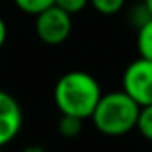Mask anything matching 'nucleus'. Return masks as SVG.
I'll use <instances>...</instances> for the list:
<instances>
[{"mask_svg": "<svg viewBox=\"0 0 152 152\" xmlns=\"http://www.w3.org/2000/svg\"><path fill=\"white\" fill-rule=\"evenodd\" d=\"M0 152H2V148H0Z\"/></svg>", "mask_w": 152, "mask_h": 152, "instance_id": "obj_15", "label": "nucleus"}, {"mask_svg": "<svg viewBox=\"0 0 152 152\" xmlns=\"http://www.w3.org/2000/svg\"><path fill=\"white\" fill-rule=\"evenodd\" d=\"M122 90L140 106L152 104V61L138 57L124 70Z\"/></svg>", "mask_w": 152, "mask_h": 152, "instance_id": "obj_3", "label": "nucleus"}, {"mask_svg": "<svg viewBox=\"0 0 152 152\" xmlns=\"http://www.w3.org/2000/svg\"><path fill=\"white\" fill-rule=\"evenodd\" d=\"M140 109L141 107L124 90L102 93L90 120L100 134L116 138L136 129Z\"/></svg>", "mask_w": 152, "mask_h": 152, "instance_id": "obj_2", "label": "nucleus"}, {"mask_svg": "<svg viewBox=\"0 0 152 152\" xmlns=\"http://www.w3.org/2000/svg\"><path fill=\"white\" fill-rule=\"evenodd\" d=\"M56 4V0H15V6L31 16H38L39 13H43L45 9L52 7Z\"/></svg>", "mask_w": 152, "mask_h": 152, "instance_id": "obj_8", "label": "nucleus"}, {"mask_svg": "<svg viewBox=\"0 0 152 152\" xmlns=\"http://www.w3.org/2000/svg\"><path fill=\"white\" fill-rule=\"evenodd\" d=\"M143 4L147 6V9H148V13L152 15V0H143Z\"/></svg>", "mask_w": 152, "mask_h": 152, "instance_id": "obj_14", "label": "nucleus"}, {"mask_svg": "<svg viewBox=\"0 0 152 152\" xmlns=\"http://www.w3.org/2000/svg\"><path fill=\"white\" fill-rule=\"evenodd\" d=\"M23 152H45V148L43 147H39V145H31L29 148H25Z\"/></svg>", "mask_w": 152, "mask_h": 152, "instance_id": "obj_13", "label": "nucleus"}, {"mask_svg": "<svg viewBox=\"0 0 152 152\" xmlns=\"http://www.w3.org/2000/svg\"><path fill=\"white\" fill-rule=\"evenodd\" d=\"M6 39H7V25H6V22H4V18L0 16V48L4 47V43H6Z\"/></svg>", "mask_w": 152, "mask_h": 152, "instance_id": "obj_12", "label": "nucleus"}, {"mask_svg": "<svg viewBox=\"0 0 152 152\" xmlns=\"http://www.w3.org/2000/svg\"><path fill=\"white\" fill-rule=\"evenodd\" d=\"M83 124H84V120H81L77 116L61 115V118L57 122V129H59V134L61 136H64V138H75V136L81 134Z\"/></svg>", "mask_w": 152, "mask_h": 152, "instance_id": "obj_7", "label": "nucleus"}, {"mask_svg": "<svg viewBox=\"0 0 152 152\" xmlns=\"http://www.w3.org/2000/svg\"><path fill=\"white\" fill-rule=\"evenodd\" d=\"M136 48L140 57L152 61V18L136 29Z\"/></svg>", "mask_w": 152, "mask_h": 152, "instance_id": "obj_6", "label": "nucleus"}, {"mask_svg": "<svg viewBox=\"0 0 152 152\" xmlns=\"http://www.w3.org/2000/svg\"><path fill=\"white\" fill-rule=\"evenodd\" d=\"M54 6H57L59 9H63V11H66L68 15L73 16V15L84 11L90 6V0H56Z\"/></svg>", "mask_w": 152, "mask_h": 152, "instance_id": "obj_11", "label": "nucleus"}, {"mask_svg": "<svg viewBox=\"0 0 152 152\" xmlns=\"http://www.w3.org/2000/svg\"><path fill=\"white\" fill-rule=\"evenodd\" d=\"M102 97V88L91 73L72 70L63 73L54 86V104L61 115L86 120L91 116L97 102Z\"/></svg>", "mask_w": 152, "mask_h": 152, "instance_id": "obj_1", "label": "nucleus"}, {"mask_svg": "<svg viewBox=\"0 0 152 152\" xmlns=\"http://www.w3.org/2000/svg\"><path fill=\"white\" fill-rule=\"evenodd\" d=\"M90 6L97 13H100L104 16H111L124 9L125 0H90Z\"/></svg>", "mask_w": 152, "mask_h": 152, "instance_id": "obj_10", "label": "nucleus"}, {"mask_svg": "<svg viewBox=\"0 0 152 152\" xmlns=\"http://www.w3.org/2000/svg\"><path fill=\"white\" fill-rule=\"evenodd\" d=\"M72 27H73L72 15L59 9L57 6H52L43 13H39L34 22L36 36L47 45L64 43L72 34Z\"/></svg>", "mask_w": 152, "mask_h": 152, "instance_id": "obj_4", "label": "nucleus"}, {"mask_svg": "<svg viewBox=\"0 0 152 152\" xmlns=\"http://www.w3.org/2000/svg\"><path fill=\"white\" fill-rule=\"evenodd\" d=\"M23 113L20 102L7 91L0 90V148L9 145L22 131Z\"/></svg>", "mask_w": 152, "mask_h": 152, "instance_id": "obj_5", "label": "nucleus"}, {"mask_svg": "<svg viewBox=\"0 0 152 152\" xmlns=\"http://www.w3.org/2000/svg\"><path fill=\"white\" fill-rule=\"evenodd\" d=\"M136 131L148 141H152V104L143 106L138 115V124Z\"/></svg>", "mask_w": 152, "mask_h": 152, "instance_id": "obj_9", "label": "nucleus"}]
</instances>
